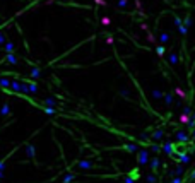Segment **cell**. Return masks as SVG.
Segmentation results:
<instances>
[{
    "label": "cell",
    "instance_id": "cell-10",
    "mask_svg": "<svg viewBox=\"0 0 195 183\" xmlns=\"http://www.w3.org/2000/svg\"><path fill=\"white\" fill-rule=\"evenodd\" d=\"M163 135H164L163 128H156V130L153 132V135H151V137H153L154 140H161V139H163Z\"/></svg>",
    "mask_w": 195,
    "mask_h": 183
},
{
    "label": "cell",
    "instance_id": "cell-9",
    "mask_svg": "<svg viewBox=\"0 0 195 183\" xmlns=\"http://www.w3.org/2000/svg\"><path fill=\"white\" fill-rule=\"evenodd\" d=\"M192 24H193V21H192V16H190V14H187V16H185L183 19H181V26H185L187 29H188V27L192 26Z\"/></svg>",
    "mask_w": 195,
    "mask_h": 183
},
{
    "label": "cell",
    "instance_id": "cell-6",
    "mask_svg": "<svg viewBox=\"0 0 195 183\" xmlns=\"http://www.w3.org/2000/svg\"><path fill=\"white\" fill-rule=\"evenodd\" d=\"M115 5L118 7V9H130L132 2H130V0H116Z\"/></svg>",
    "mask_w": 195,
    "mask_h": 183
},
{
    "label": "cell",
    "instance_id": "cell-4",
    "mask_svg": "<svg viewBox=\"0 0 195 183\" xmlns=\"http://www.w3.org/2000/svg\"><path fill=\"white\" fill-rule=\"evenodd\" d=\"M149 166H151V169L153 171H158V168L161 166V161H159V157L158 156H151V159H149Z\"/></svg>",
    "mask_w": 195,
    "mask_h": 183
},
{
    "label": "cell",
    "instance_id": "cell-1",
    "mask_svg": "<svg viewBox=\"0 0 195 183\" xmlns=\"http://www.w3.org/2000/svg\"><path fill=\"white\" fill-rule=\"evenodd\" d=\"M149 159H151V152H149V149H139V151H137V162H139V166L147 164Z\"/></svg>",
    "mask_w": 195,
    "mask_h": 183
},
{
    "label": "cell",
    "instance_id": "cell-16",
    "mask_svg": "<svg viewBox=\"0 0 195 183\" xmlns=\"http://www.w3.org/2000/svg\"><path fill=\"white\" fill-rule=\"evenodd\" d=\"M149 152H151V156H153V154H158V152H161V147H159L158 144H153L151 149H149Z\"/></svg>",
    "mask_w": 195,
    "mask_h": 183
},
{
    "label": "cell",
    "instance_id": "cell-3",
    "mask_svg": "<svg viewBox=\"0 0 195 183\" xmlns=\"http://www.w3.org/2000/svg\"><path fill=\"white\" fill-rule=\"evenodd\" d=\"M169 39H171V36H169V34H168L166 31H161V33L158 34V41L161 43V45H168Z\"/></svg>",
    "mask_w": 195,
    "mask_h": 183
},
{
    "label": "cell",
    "instance_id": "cell-2",
    "mask_svg": "<svg viewBox=\"0 0 195 183\" xmlns=\"http://www.w3.org/2000/svg\"><path fill=\"white\" fill-rule=\"evenodd\" d=\"M161 151H163L166 156H171V154H173V151H175V147H173V144H171L169 140H164L163 142V147H161Z\"/></svg>",
    "mask_w": 195,
    "mask_h": 183
},
{
    "label": "cell",
    "instance_id": "cell-13",
    "mask_svg": "<svg viewBox=\"0 0 195 183\" xmlns=\"http://www.w3.org/2000/svg\"><path fill=\"white\" fill-rule=\"evenodd\" d=\"M176 139H178L180 142H185V140H188V135H187L183 130H180V132H176Z\"/></svg>",
    "mask_w": 195,
    "mask_h": 183
},
{
    "label": "cell",
    "instance_id": "cell-24",
    "mask_svg": "<svg viewBox=\"0 0 195 183\" xmlns=\"http://www.w3.org/2000/svg\"><path fill=\"white\" fill-rule=\"evenodd\" d=\"M178 33L181 34V36H187V34H188V29H187L185 26H178Z\"/></svg>",
    "mask_w": 195,
    "mask_h": 183
},
{
    "label": "cell",
    "instance_id": "cell-12",
    "mask_svg": "<svg viewBox=\"0 0 195 183\" xmlns=\"http://www.w3.org/2000/svg\"><path fill=\"white\" fill-rule=\"evenodd\" d=\"M168 62L175 67V65L178 63V55H176V53H169V55H168Z\"/></svg>",
    "mask_w": 195,
    "mask_h": 183
},
{
    "label": "cell",
    "instance_id": "cell-15",
    "mask_svg": "<svg viewBox=\"0 0 195 183\" xmlns=\"http://www.w3.org/2000/svg\"><path fill=\"white\" fill-rule=\"evenodd\" d=\"M125 151H128V152H137L139 147L135 146V144H125Z\"/></svg>",
    "mask_w": 195,
    "mask_h": 183
},
{
    "label": "cell",
    "instance_id": "cell-28",
    "mask_svg": "<svg viewBox=\"0 0 195 183\" xmlns=\"http://www.w3.org/2000/svg\"><path fill=\"white\" fill-rule=\"evenodd\" d=\"M173 22H175V26H176V27H178V26H181V17L175 16V17H173Z\"/></svg>",
    "mask_w": 195,
    "mask_h": 183
},
{
    "label": "cell",
    "instance_id": "cell-11",
    "mask_svg": "<svg viewBox=\"0 0 195 183\" xmlns=\"http://www.w3.org/2000/svg\"><path fill=\"white\" fill-rule=\"evenodd\" d=\"M192 161V156L190 154H180V164H188V162Z\"/></svg>",
    "mask_w": 195,
    "mask_h": 183
},
{
    "label": "cell",
    "instance_id": "cell-21",
    "mask_svg": "<svg viewBox=\"0 0 195 183\" xmlns=\"http://www.w3.org/2000/svg\"><path fill=\"white\" fill-rule=\"evenodd\" d=\"M45 105H46L48 108H52V106H55V105H57V101L53 99V98H46V99H45Z\"/></svg>",
    "mask_w": 195,
    "mask_h": 183
},
{
    "label": "cell",
    "instance_id": "cell-27",
    "mask_svg": "<svg viewBox=\"0 0 195 183\" xmlns=\"http://www.w3.org/2000/svg\"><path fill=\"white\" fill-rule=\"evenodd\" d=\"M156 53H158V57H163L164 55V46H156Z\"/></svg>",
    "mask_w": 195,
    "mask_h": 183
},
{
    "label": "cell",
    "instance_id": "cell-37",
    "mask_svg": "<svg viewBox=\"0 0 195 183\" xmlns=\"http://www.w3.org/2000/svg\"><path fill=\"white\" fill-rule=\"evenodd\" d=\"M188 180H190V181H195V169H193V171H192V173H190Z\"/></svg>",
    "mask_w": 195,
    "mask_h": 183
},
{
    "label": "cell",
    "instance_id": "cell-22",
    "mask_svg": "<svg viewBox=\"0 0 195 183\" xmlns=\"http://www.w3.org/2000/svg\"><path fill=\"white\" fill-rule=\"evenodd\" d=\"M101 24H103V26H110L111 24V19L108 16H103L101 17Z\"/></svg>",
    "mask_w": 195,
    "mask_h": 183
},
{
    "label": "cell",
    "instance_id": "cell-23",
    "mask_svg": "<svg viewBox=\"0 0 195 183\" xmlns=\"http://www.w3.org/2000/svg\"><path fill=\"white\" fill-rule=\"evenodd\" d=\"M74 175H72V173H69V175H65V178H63V181L62 183H70V181H74Z\"/></svg>",
    "mask_w": 195,
    "mask_h": 183
},
{
    "label": "cell",
    "instance_id": "cell-5",
    "mask_svg": "<svg viewBox=\"0 0 195 183\" xmlns=\"http://www.w3.org/2000/svg\"><path fill=\"white\" fill-rule=\"evenodd\" d=\"M163 99H164V105L168 106V108H171V105H173V101H175V98H173V94L171 93H164V96H163Z\"/></svg>",
    "mask_w": 195,
    "mask_h": 183
},
{
    "label": "cell",
    "instance_id": "cell-25",
    "mask_svg": "<svg viewBox=\"0 0 195 183\" xmlns=\"http://www.w3.org/2000/svg\"><path fill=\"white\" fill-rule=\"evenodd\" d=\"M146 180H147V183H156L158 181V176H156V175H149Z\"/></svg>",
    "mask_w": 195,
    "mask_h": 183
},
{
    "label": "cell",
    "instance_id": "cell-34",
    "mask_svg": "<svg viewBox=\"0 0 195 183\" xmlns=\"http://www.w3.org/2000/svg\"><path fill=\"white\" fill-rule=\"evenodd\" d=\"M94 2L98 4V5H103V7H105V5H108V2H106V0H94Z\"/></svg>",
    "mask_w": 195,
    "mask_h": 183
},
{
    "label": "cell",
    "instance_id": "cell-14",
    "mask_svg": "<svg viewBox=\"0 0 195 183\" xmlns=\"http://www.w3.org/2000/svg\"><path fill=\"white\" fill-rule=\"evenodd\" d=\"M5 60H7L9 63H12V65H16V63H17V57H16V55H12V53H7Z\"/></svg>",
    "mask_w": 195,
    "mask_h": 183
},
{
    "label": "cell",
    "instance_id": "cell-7",
    "mask_svg": "<svg viewBox=\"0 0 195 183\" xmlns=\"http://www.w3.org/2000/svg\"><path fill=\"white\" fill-rule=\"evenodd\" d=\"M75 166L80 168V169H93V168H94L91 161H79L77 164H75Z\"/></svg>",
    "mask_w": 195,
    "mask_h": 183
},
{
    "label": "cell",
    "instance_id": "cell-20",
    "mask_svg": "<svg viewBox=\"0 0 195 183\" xmlns=\"http://www.w3.org/2000/svg\"><path fill=\"white\" fill-rule=\"evenodd\" d=\"M27 156L29 157H34V154H36V151H34V146H31V144H29V146H27Z\"/></svg>",
    "mask_w": 195,
    "mask_h": 183
},
{
    "label": "cell",
    "instance_id": "cell-26",
    "mask_svg": "<svg viewBox=\"0 0 195 183\" xmlns=\"http://www.w3.org/2000/svg\"><path fill=\"white\" fill-rule=\"evenodd\" d=\"M5 52H7V53H12V52H14V45H12V43H5Z\"/></svg>",
    "mask_w": 195,
    "mask_h": 183
},
{
    "label": "cell",
    "instance_id": "cell-32",
    "mask_svg": "<svg viewBox=\"0 0 195 183\" xmlns=\"http://www.w3.org/2000/svg\"><path fill=\"white\" fill-rule=\"evenodd\" d=\"M183 115H192V108H190V106H185V108H183Z\"/></svg>",
    "mask_w": 195,
    "mask_h": 183
},
{
    "label": "cell",
    "instance_id": "cell-36",
    "mask_svg": "<svg viewBox=\"0 0 195 183\" xmlns=\"http://www.w3.org/2000/svg\"><path fill=\"white\" fill-rule=\"evenodd\" d=\"M45 111H46L48 115H53V113H55V110H53V108H48V106L45 108Z\"/></svg>",
    "mask_w": 195,
    "mask_h": 183
},
{
    "label": "cell",
    "instance_id": "cell-33",
    "mask_svg": "<svg viewBox=\"0 0 195 183\" xmlns=\"http://www.w3.org/2000/svg\"><path fill=\"white\" fill-rule=\"evenodd\" d=\"M106 43H108V45H113V43H115V39H113V36H111V34H108V36H106Z\"/></svg>",
    "mask_w": 195,
    "mask_h": 183
},
{
    "label": "cell",
    "instance_id": "cell-35",
    "mask_svg": "<svg viewBox=\"0 0 195 183\" xmlns=\"http://www.w3.org/2000/svg\"><path fill=\"white\" fill-rule=\"evenodd\" d=\"M123 183H135V180H132V178L125 176V178H123Z\"/></svg>",
    "mask_w": 195,
    "mask_h": 183
},
{
    "label": "cell",
    "instance_id": "cell-18",
    "mask_svg": "<svg viewBox=\"0 0 195 183\" xmlns=\"http://www.w3.org/2000/svg\"><path fill=\"white\" fill-rule=\"evenodd\" d=\"M27 93L36 94V93H38V86H36V84H27Z\"/></svg>",
    "mask_w": 195,
    "mask_h": 183
},
{
    "label": "cell",
    "instance_id": "cell-30",
    "mask_svg": "<svg viewBox=\"0 0 195 183\" xmlns=\"http://www.w3.org/2000/svg\"><path fill=\"white\" fill-rule=\"evenodd\" d=\"M175 93H176V94H178L180 98H181V99H185V93H183V91H181L180 87H176V89H175Z\"/></svg>",
    "mask_w": 195,
    "mask_h": 183
},
{
    "label": "cell",
    "instance_id": "cell-38",
    "mask_svg": "<svg viewBox=\"0 0 195 183\" xmlns=\"http://www.w3.org/2000/svg\"><path fill=\"white\" fill-rule=\"evenodd\" d=\"M190 120H192V121L195 123V111H192V115H190Z\"/></svg>",
    "mask_w": 195,
    "mask_h": 183
},
{
    "label": "cell",
    "instance_id": "cell-19",
    "mask_svg": "<svg viewBox=\"0 0 195 183\" xmlns=\"http://www.w3.org/2000/svg\"><path fill=\"white\" fill-rule=\"evenodd\" d=\"M188 121H190V116L188 115H180V123H185V125H188Z\"/></svg>",
    "mask_w": 195,
    "mask_h": 183
},
{
    "label": "cell",
    "instance_id": "cell-8",
    "mask_svg": "<svg viewBox=\"0 0 195 183\" xmlns=\"http://www.w3.org/2000/svg\"><path fill=\"white\" fill-rule=\"evenodd\" d=\"M151 96H153V99L159 101V99H163L164 93L161 91V89H153V91H151Z\"/></svg>",
    "mask_w": 195,
    "mask_h": 183
},
{
    "label": "cell",
    "instance_id": "cell-31",
    "mask_svg": "<svg viewBox=\"0 0 195 183\" xmlns=\"http://www.w3.org/2000/svg\"><path fill=\"white\" fill-rule=\"evenodd\" d=\"M9 113H11V108H9V106H4V108H2V115H4V116H7V115H9Z\"/></svg>",
    "mask_w": 195,
    "mask_h": 183
},
{
    "label": "cell",
    "instance_id": "cell-29",
    "mask_svg": "<svg viewBox=\"0 0 195 183\" xmlns=\"http://www.w3.org/2000/svg\"><path fill=\"white\" fill-rule=\"evenodd\" d=\"M171 183H183V178L181 176H173L171 178Z\"/></svg>",
    "mask_w": 195,
    "mask_h": 183
},
{
    "label": "cell",
    "instance_id": "cell-17",
    "mask_svg": "<svg viewBox=\"0 0 195 183\" xmlns=\"http://www.w3.org/2000/svg\"><path fill=\"white\" fill-rule=\"evenodd\" d=\"M31 77H33V79H39V77H41V72H39V68H36V67L33 68V70H31Z\"/></svg>",
    "mask_w": 195,
    "mask_h": 183
}]
</instances>
